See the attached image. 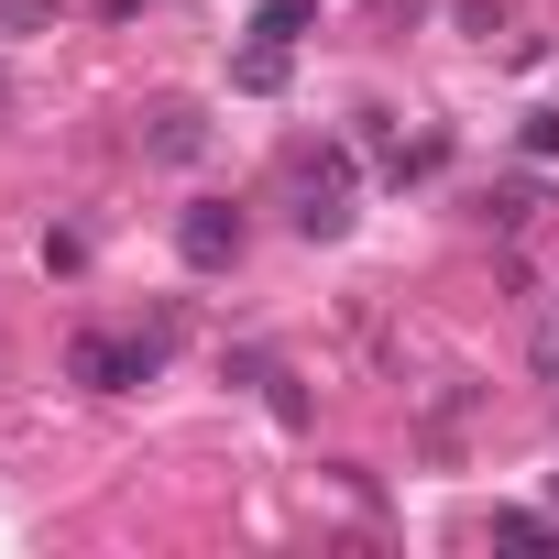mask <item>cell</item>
Segmentation results:
<instances>
[{"instance_id": "6", "label": "cell", "mask_w": 559, "mask_h": 559, "mask_svg": "<svg viewBox=\"0 0 559 559\" xmlns=\"http://www.w3.org/2000/svg\"><path fill=\"white\" fill-rule=\"evenodd\" d=\"M537 373H548V384H559V319H548V330H537Z\"/></svg>"}, {"instance_id": "5", "label": "cell", "mask_w": 559, "mask_h": 559, "mask_svg": "<svg viewBox=\"0 0 559 559\" xmlns=\"http://www.w3.org/2000/svg\"><path fill=\"white\" fill-rule=\"evenodd\" d=\"M526 154H559V110H537V121H526Z\"/></svg>"}, {"instance_id": "2", "label": "cell", "mask_w": 559, "mask_h": 559, "mask_svg": "<svg viewBox=\"0 0 559 559\" xmlns=\"http://www.w3.org/2000/svg\"><path fill=\"white\" fill-rule=\"evenodd\" d=\"M176 252H187L198 274L241 263V209H219V198H209V209H187V219H176Z\"/></svg>"}, {"instance_id": "3", "label": "cell", "mask_w": 559, "mask_h": 559, "mask_svg": "<svg viewBox=\"0 0 559 559\" xmlns=\"http://www.w3.org/2000/svg\"><path fill=\"white\" fill-rule=\"evenodd\" d=\"M198 143H209V132H198V110H165V121H154V154H165V165H187Z\"/></svg>"}, {"instance_id": "4", "label": "cell", "mask_w": 559, "mask_h": 559, "mask_svg": "<svg viewBox=\"0 0 559 559\" xmlns=\"http://www.w3.org/2000/svg\"><path fill=\"white\" fill-rule=\"evenodd\" d=\"M472 219H493V230H526V219H537V187H493Z\"/></svg>"}, {"instance_id": "1", "label": "cell", "mask_w": 559, "mask_h": 559, "mask_svg": "<svg viewBox=\"0 0 559 559\" xmlns=\"http://www.w3.org/2000/svg\"><path fill=\"white\" fill-rule=\"evenodd\" d=\"M154 362H165V341H78L67 352V373L88 395H132V384H154Z\"/></svg>"}]
</instances>
